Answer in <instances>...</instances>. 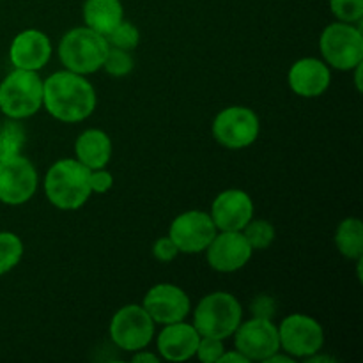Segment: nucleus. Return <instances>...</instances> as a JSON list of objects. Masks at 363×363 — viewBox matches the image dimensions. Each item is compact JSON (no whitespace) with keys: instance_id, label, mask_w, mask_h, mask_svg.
I'll list each match as a JSON object with an SVG mask.
<instances>
[{"instance_id":"9","label":"nucleus","mask_w":363,"mask_h":363,"mask_svg":"<svg viewBox=\"0 0 363 363\" xmlns=\"http://www.w3.org/2000/svg\"><path fill=\"white\" fill-rule=\"evenodd\" d=\"M280 351L293 358H308L321 353L325 346V330L321 323L307 314H291L279 326Z\"/></svg>"},{"instance_id":"15","label":"nucleus","mask_w":363,"mask_h":363,"mask_svg":"<svg viewBox=\"0 0 363 363\" xmlns=\"http://www.w3.org/2000/svg\"><path fill=\"white\" fill-rule=\"evenodd\" d=\"M209 216L218 230H243L254 218V201L245 190L229 188L216 195Z\"/></svg>"},{"instance_id":"21","label":"nucleus","mask_w":363,"mask_h":363,"mask_svg":"<svg viewBox=\"0 0 363 363\" xmlns=\"http://www.w3.org/2000/svg\"><path fill=\"white\" fill-rule=\"evenodd\" d=\"M335 247L350 261L363 257V223L358 216H347L337 225Z\"/></svg>"},{"instance_id":"32","label":"nucleus","mask_w":363,"mask_h":363,"mask_svg":"<svg viewBox=\"0 0 363 363\" xmlns=\"http://www.w3.org/2000/svg\"><path fill=\"white\" fill-rule=\"evenodd\" d=\"M250 360H248L247 357H245L243 353H240L238 350H233V351H223V354L220 357L218 363H248Z\"/></svg>"},{"instance_id":"2","label":"nucleus","mask_w":363,"mask_h":363,"mask_svg":"<svg viewBox=\"0 0 363 363\" xmlns=\"http://www.w3.org/2000/svg\"><path fill=\"white\" fill-rule=\"evenodd\" d=\"M91 169L77 158H64L53 163L45 176V194L50 204L60 211H77L84 208L92 195L89 184Z\"/></svg>"},{"instance_id":"27","label":"nucleus","mask_w":363,"mask_h":363,"mask_svg":"<svg viewBox=\"0 0 363 363\" xmlns=\"http://www.w3.org/2000/svg\"><path fill=\"white\" fill-rule=\"evenodd\" d=\"M330 11L339 21L358 23L363 18V0H330Z\"/></svg>"},{"instance_id":"33","label":"nucleus","mask_w":363,"mask_h":363,"mask_svg":"<svg viewBox=\"0 0 363 363\" xmlns=\"http://www.w3.org/2000/svg\"><path fill=\"white\" fill-rule=\"evenodd\" d=\"M135 363H142V362H147V363H158L160 362V357H156V354L149 353V351L145 350H140V351H135L133 353V358H131Z\"/></svg>"},{"instance_id":"20","label":"nucleus","mask_w":363,"mask_h":363,"mask_svg":"<svg viewBox=\"0 0 363 363\" xmlns=\"http://www.w3.org/2000/svg\"><path fill=\"white\" fill-rule=\"evenodd\" d=\"M85 27L108 35L124 20V9L121 0H85L84 2Z\"/></svg>"},{"instance_id":"13","label":"nucleus","mask_w":363,"mask_h":363,"mask_svg":"<svg viewBox=\"0 0 363 363\" xmlns=\"http://www.w3.org/2000/svg\"><path fill=\"white\" fill-rule=\"evenodd\" d=\"M204 252L208 264L218 273L240 272L254 255L241 230H218Z\"/></svg>"},{"instance_id":"4","label":"nucleus","mask_w":363,"mask_h":363,"mask_svg":"<svg viewBox=\"0 0 363 363\" xmlns=\"http://www.w3.org/2000/svg\"><path fill=\"white\" fill-rule=\"evenodd\" d=\"M110 45L105 35L89 27L71 28L59 43V59L66 69L78 74H92L105 62Z\"/></svg>"},{"instance_id":"36","label":"nucleus","mask_w":363,"mask_h":363,"mask_svg":"<svg viewBox=\"0 0 363 363\" xmlns=\"http://www.w3.org/2000/svg\"><path fill=\"white\" fill-rule=\"evenodd\" d=\"M354 82H357V89L358 91H362V80H360V77H362V64H358L357 67H354Z\"/></svg>"},{"instance_id":"34","label":"nucleus","mask_w":363,"mask_h":363,"mask_svg":"<svg viewBox=\"0 0 363 363\" xmlns=\"http://www.w3.org/2000/svg\"><path fill=\"white\" fill-rule=\"evenodd\" d=\"M264 363H294V358L291 357V354H282L280 351H277V353H273L272 357H268L264 360Z\"/></svg>"},{"instance_id":"26","label":"nucleus","mask_w":363,"mask_h":363,"mask_svg":"<svg viewBox=\"0 0 363 363\" xmlns=\"http://www.w3.org/2000/svg\"><path fill=\"white\" fill-rule=\"evenodd\" d=\"M133 67H135V60L130 52H126V50L112 48V46H110L101 69H105L110 77L123 78L126 77V74H130L131 71H133Z\"/></svg>"},{"instance_id":"18","label":"nucleus","mask_w":363,"mask_h":363,"mask_svg":"<svg viewBox=\"0 0 363 363\" xmlns=\"http://www.w3.org/2000/svg\"><path fill=\"white\" fill-rule=\"evenodd\" d=\"M201 333L195 330L191 323L177 321L170 325H163L156 339L160 358L167 362H186L195 357Z\"/></svg>"},{"instance_id":"24","label":"nucleus","mask_w":363,"mask_h":363,"mask_svg":"<svg viewBox=\"0 0 363 363\" xmlns=\"http://www.w3.org/2000/svg\"><path fill=\"white\" fill-rule=\"evenodd\" d=\"M25 145V130L14 119L0 128V156L21 155Z\"/></svg>"},{"instance_id":"16","label":"nucleus","mask_w":363,"mask_h":363,"mask_svg":"<svg viewBox=\"0 0 363 363\" xmlns=\"http://www.w3.org/2000/svg\"><path fill=\"white\" fill-rule=\"evenodd\" d=\"M52 57V41L45 32L27 28L14 35L9 46V60L16 69L39 71Z\"/></svg>"},{"instance_id":"3","label":"nucleus","mask_w":363,"mask_h":363,"mask_svg":"<svg viewBox=\"0 0 363 363\" xmlns=\"http://www.w3.org/2000/svg\"><path fill=\"white\" fill-rule=\"evenodd\" d=\"M243 321V307L234 294L216 291L197 303L194 311V323L201 337L229 339Z\"/></svg>"},{"instance_id":"8","label":"nucleus","mask_w":363,"mask_h":363,"mask_svg":"<svg viewBox=\"0 0 363 363\" xmlns=\"http://www.w3.org/2000/svg\"><path fill=\"white\" fill-rule=\"evenodd\" d=\"M213 137L227 149H245L257 140L261 133V123L257 113L248 106H227L216 113L213 121Z\"/></svg>"},{"instance_id":"1","label":"nucleus","mask_w":363,"mask_h":363,"mask_svg":"<svg viewBox=\"0 0 363 363\" xmlns=\"http://www.w3.org/2000/svg\"><path fill=\"white\" fill-rule=\"evenodd\" d=\"M96 105L94 85L84 74L64 69L43 80V106L60 123H82L94 113Z\"/></svg>"},{"instance_id":"7","label":"nucleus","mask_w":363,"mask_h":363,"mask_svg":"<svg viewBox=\"0 0 363 363\" xmlns=\"http://www.w3.org/2000/svg\"><path fill=\"white\" fill-rule=\"evenodd\" d=\"M108 332L119 350L135 353L145 350L155 339V321L142 305L130 303L113 314Z\"/></svg>"},{"instance_id":"23","label":"nucleus","mask_w":363,"mask_h":363,"mask_svg":"<svg viewBox=\"0 0 363 363\" xmlns=\"http://www.w3.org/2000/svg\"><path fill=\"white\" fill-rule=\"evenodd\" d=\"M243 236L247 238V241L250 243L252 250H266L273 245L277 236L275 225L268 220L262 218H252L247 225L243 227Z\"/></svg>"},{"instance_id":"17","label":"nucleus","mask_w":363,"mask_h":363,"mask_svg":"<svg viewBox=\"0 0 363 363\" xmlns=\"http://www.w3.org/2000/svg\"><path fill=\"white\" fill-rule=\"evenodd\" d=\"M291 91L300 98H319L332 84V71L323 59L305 57L296 60L287 73Z\"/></svg>"},{"instance_id":"31","label":"nucleus","mask_w":363,"mask_h":363,"mask_svg":"<svg viewBox=\"0 0 363 363\" xmlns=\"http://www.w3.org/2000/svg\"><path fill=\"white\" fill-rule=\"evenodd\" d=\"M250 311L254 318L273 319V315H275V300L268 294H259L252 300Z\"/></svg>"},{"instance_id":"12","label":"nucleus","mask_w":363,"mask_h":363,"mask_svg":"<svg viewBox=\"0 0 363 363\" xmlns=\"http://www.w3.org/2000/svg\"><path fill=\"white\" fill-rule=\"evenodd\" d=\"M234 347L250 362H264L273 353L280 351L279 326L272 319L262 318L241 321L234 332Z\"/></svg>"},{"instance_id":"25","label":"nucleus","mask_w":363,"mask_h":363,"mask_svg":"<svg viewBox=\"0 0 363 363\" xmlns=\"http://www.w3.org/2000/svg\"><path fill=\"white\" fill-rule=\"evenodd\" d=\"M106 41L112 48L126 50V52H131L138 46L140 43V32L135 27L131 21L123 20L108 35H106Z\"/></svg>"},{"instance_id":"28","label":"nucleus","mask_w":363,"mask_h":363,"mask_svg":"<svg viewBox=\"0 0 363 363\" xmlns=\"http://www.w3.org/2000/svg\"><path fill=\"white\" fill-rule=\"evenodd\" d=\"M225 351L222 339H215V337H201L199 340L197 351H195V357L199 358L202 363H218L220 357Z\"/></svg>"},{"instance_id":"29","label":"nucleus","mask_w":363,"mask_h":363,"mask_svg":"<svg viewBox=\"0 0 363 363\" xmlns=\"http://www.w3.org/2000/svg\"><path fill=\"white\" fill-rule=\"evenodd\" d=\"M151 252H152V255H155L156 261H160V262H172L174 259L179 255V250H177L176 243L170 240L169 234H167V236L158 238V240L155 241V245H152Z\"/></svg>"},{"instance_id":"35","label":"nucleus","mask_w":363,"mask_h":363,"mask_svg":"<svg viewBox=\"0 0 363 363\" xmlns=\"http://www.w3.org/2000/svg\"><path fill=\"white\" fill-rule=\"evenodd\" d=\"M305 362H311V363H335L332 357H325V354H319V353H314L311 354L308 358H305Z\"/></svg>"},{"instance_id":"19","label":"nucleus","mask_w":363,"mask_h":363,"mask_svg":"<svg viewBox=\"0 0 363 363\" xmlns=\"http://www.w3.org/2000/svg\"><path fill=\"white\" fill-rule=\"evenodd\" d=\"M112 151L113 147L108 133L98 128L82 131L74 142V158L91 170L108 165Z\"/></svg>"},{"instance_id":"14","label":"nucleus","mask_w":363,"mask_h":363,"mask_svg":"<svg viewBox=\"0 0 363 363\" xmlns=\"http://www.w3.org/2000/svg\"><path fill=\"white\" fill-rule=\"evenodd\" d=\"M142 307L147 311L155 325H170L188 318L191 312V301L179 286L156 284L145 293Z\"/></svg>"},{"instance_id":"11","label":"nucleus","mask_w":363,"mask_h":363,"mask_svg":"<svg viewBox=\"0 0 363 363\" xmlns=\"http://www.w3.org/2000/svg\"><path fill=\"white\" fill-rule=\"evenodd\" d=\"M218 229L209 213L191 209L177 215L169 229L170 240L176 243L179 254H201L208 248Z\"/></svg>"},{"instance_id":"22","label":"nucleus","mask_w":363,"mask_h":363,"mask_svg":"<svg viewBox=\"0 0 363 363\" xmlns=\"http://www.w3.org/2000/svg\"><path fill=\"white\" fill-rule=\"evenodd\" d=\"M23 257V241L9 230H0V275L16 268Z\"/></svg>"},{"instance_id":"10","label":"nucleus","mask_w":363,"mask_h":363,"mask_svg":"<svg viewBox=\"0 0 363 363\" xmlns=\"http://www.w3.org/2000/svg\"><path fill=\"white\" fill-rule=\"evenodd\" d=\"M38 170L23 155L0 156V202L21 206L38 191Z\"/></svg>"},{"instance_id":"6","label":"nucleus","mask_w":363,"mask_h":363,"mask_svg":"<svg viewBox=\"0 0 363 363\" xmlns=\"http://www.w3.org/2000/svg\"><path fill=\"white\" fill-rule=\"evenodd\" d=\"M323 60L339 71H353L363 62V34L354 23H332L319 38Z\"/></svg>"},{"instance_id":"30","label":"nucleus","mask_w":363,"mask_h":363,"mask_svg":"<svg viewBox=\"0 0 363 363\" xmlns=\"http://www.w3.org/2000/svg\"><path fill=\"white\" fill-rule=\"evenodd\" d=\"M89 184H91L92 194H106V191L112 190L113 186V176L110 170H106V167L103 169H94L91 170V176H89Z\"/></svg>"},{"instance_id":"5","label":"nucleus","mask_w":363,"mask_h":363,"mask_svg":"<svg viewBox=\"0 0 363 363\" xmlns=\"http://www.w3.org/2000/svg\"><path fill=\"white\" fill-rule=\"evenodd\" d=\"M43 106V80L38 71H11L0 82V112L7 119L21 121L35 116Z\"/></svg>"}]
</instances>
